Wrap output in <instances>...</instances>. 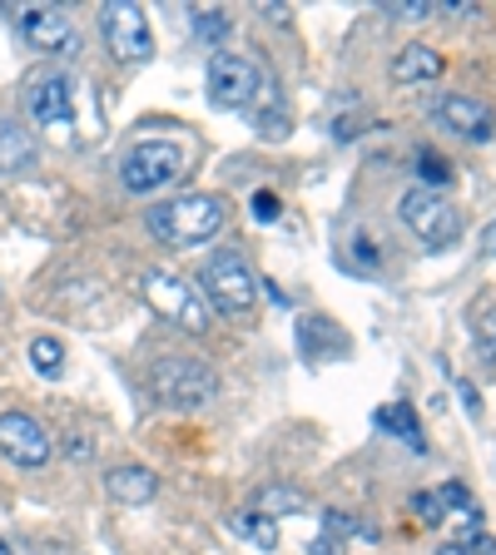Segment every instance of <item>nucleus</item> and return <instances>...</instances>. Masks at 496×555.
I'll return each instance as SVG.
<instances>
[{
    "label": "nucleus",
    "mask_w": 496,
    "mask_h": 555,
    "mask_svg": "<svg viewBox=\"0 0 496 555\" xmlns=\"http://www.w3.org/2000/svg\"><path fill=\"white\" fill-rule=\"evenodd\" d=\"M224 223H229V198L224 194H179L144 214V229L164 248H199V243L219 238Z\"/></svg>",
    "instance_id": "nucleus-1"
},
{
    "label": "nucleus",
    "mask_w": 496,
    "mask_h": 555,
    "mask_svg": "<svg viewBox=\"0 0 496 555\" xmlns=\"http://www.w3.org/2000/svg\"><path fill=\"white\" fill-rule=\"evenodd\" d=\"M150 392L169 412H204L219 402V372L194 352H164L150 367Z\"/></svg>",
    "instance_id": "nucleus-2"
},
{
    "label": "nucleus",
    "mask_w": 496,
    "mask_h": 555,
    "mask_svg": "<svg viewBox=\"0 0 496 555\" xmlns=\"http://www.w3.org/2000/svg\"><path fill=\"white\" fill-rule=\"evenodd\" d=\"M135 288H139V298L150 302V308L160 312L169 327H179V333L204 337L208 327H214V312H208L204 293H199L189 278L169 273V268H139Z\"/></svg>",
    "instance_id": "nucleus-3"
},
{
    "label": "nucleus",
    "mask_w": 496,
    "mask_h": 555,
    "mask_svg": "<svg viewBox=\"0 0 496 555\" xmlns=\"http://www.w3.org/2000/svg\"><path fill=\"white\" fill-rule=\"evenodd\" d=\"M25 119L40 125L50 139L60 144H75V125H80V85L60 75V69H35L30 80H25Z\"/></svg>",
    "instance_id": "nucleus-4"
},
{
    "label": "nucleus",
    "mask_w": 496,
    "mask_h": 555,
    "mask_svg": "<svg viewBox=\"0 0 496 555\" xmlns=\"http://www.w3.org/2000/svg\"><path fill=\"white\" fill-rule=\"evenodd\" d=\"M199 293H204L208 312L219 308L229 318H249L258 308V273L249 268V258L239 248H219V254H208L204 268H199Z\"/></svg>",
    "instance_id": "nucleus-5"
},
{
    "label": "nucleus",
    "mask_w": 496,
    "mask_h": 555,
    "mask_svg": "<svg viewBox=\"0 0 496 555\" xmlns=\"http://www.w3.org/2000/svg\"><path fill=\"white\" fill-rule=\"evenodd\" d=\"M397 219L403 229L412 233L428 254H442L452 243L462 238V208L452 204L442 189H428V184H407L403 198H397Z\"/></svg>",
    "instance_id": "nucleus-6"
},
{
    "label": "nucleus",
    "mask_w": 496,
    "mask_h": 555,
    "mask_svg": "<svg viewBox=\"0 0 496 555\" xmlns=\"http://www.w3.org/2000/svg\"><path fill=\"white\" fill-rule=\"evenodd\" d=\"M185 169H189V154L179 139H139V144L125 150V159H119V184H125V194L150 198L160 189L179 184Z\"/></svg>",
    "instance_id": "nucleus-7"
},
{
    "label": "nucleus",
    "mask_w": 496,
    "mask_h": 555,
    "mask_svg": "<svg viewBox=\"0 0 496 555\" xmlns=\"http://www.w3.org/2000/svg\"><path fill=\"white\" fill-rule=\"evenodd\" d=\"M100 30H104V46L119 65H144L154 55V30H150V15L139 11L135 0H110L100 11Z\"/></svg>",
    "instance_id": "nucleus-8"
},
{
    "label": "nucleus",
    "mask_w": 496,
    "mask_h": 555,
    "mask_svg": "<svg viewBox=\"0 0 496 555\" xmlns=\"http://www.w3.org/2000/svg\"><path fill=\"white\" fill-rule=\"evenodd\" d=\"M11 21L25 46L40 50V55H60V60L80 55V30H75V21L60 5H15Z\"/></svg>",
    "instance_id": "nucleus-9"
},
{
    "label": "nucleus",
    "mask_w": 496,
    "mask_h": 555,
    "mask_svg": "<svg viewBox=\"0 0 496 555\" xmlns=\"http://www.w3.org/2000/svg\"><path fill=\"white\" fill-rule=\"evenodd\" d=\"M208 104L214 109H249L264 90V75H258L254 60L229 55V50H214L208 55Z\"/></svg>",
    "instance_id": "nucleus-10"
},
{
    "label": "nucleus",
    "mask_w": 496,
    "mask_h": 555,
    "mask_svg": "<svg viewBox=\"0 0 496 555\" xmlns=\"http://www.w3.org/2000/svg\"><path fill=\"white\" fill-rule=\"evenodd\" d=\"M0 456L35 472V466H46L55 456V441L30 412H0Z\"/></svg>",
    "instance_id": "nucleus-11"
},
{
    "label": "nucleus",
    "mask_w": 496,
    "mask_h": 555,
    "mask_svg": "<svg viewBox=\"0 0 496 555\" xmlns=\"http://www.w3.org/2000/svg\"><path fill=\"white\" fill-rule=\"evenodd\" d=\"M432 115H437V125L447 129V134L462 139V144H492L496 139L492 104L476 100V94H442Z\"/></svg>",
    "instance_id": "nucleus-12"
},
{
    "label": "nucleus",
    "mask_w": 496,
    "mask_h": 555,
    "mask_svg": "<svg viewBox=\"0 0 496 555\" xmlns=\"http://www.w3.org/2000/svg\"><path fill=\"white\" fill-rule=\"evenodd\" d=\"M293 337H298V352L313 362V367H323V362H333V358H343V352H347L343 327H338L333 318H323V312H313V318H298Z\"/></svg>",
    "instance_id": "nucleus-13"
},
{
    "label": "nucleus",
    "mask_w": 496,
    "mask_h": 555,
    "mask_svg": "<svg viewBox=\"0 0 496 555\" xmlns=\"http://www.w3.org/2000/svg\"><path fill=\"white\" fill-rule=\"evenodd\" d=\"M104 491H110V501H119V506H150L154 496H160V476L150 472V466H110L104 472Z\"/></svg>",
    "instance_id": "nucleus-14"
},
{
    "label": "nucleus",
    "mask_w": 496,
    "mask_h": 555,
    "mask_svg": "<svg viewBox=\"0 0 496 555\" xmlns=\"http://www.w3.org/2000/svg\"><path fill=\"white\" fill-rule=\"evenodd\" d=\"M442 69H447V60L432 46H403L387 65V75H393V85H432L442 80Z\"/></svg>",
    "instance_id": "nucleus-15"
},
{
    "label": "nucleus",
    "mask_w": 496,
    "mask_h": 555,
    "mask_svg": "<svg viewBox=\"0 0 496 555\" xmlns=\"http://www.w3.org/2000/svg\"><path fill=\"white\" fill-rule=\"evenodd\" d=\"M40 150H35V134L21 119H0V173H25L35 169Z\"/></svg>",
    "instance_id": "nucleus-16"
},
{
    "label": "nucleus",
    "mask_w": 496,
    "mask_h": 555,
    "mask_svg": "<svg viewBox=\"0 0 496 555\" xmlns=\"http://www.w3.org/2000/svg\"><path fill=\"white\" fill-rule=\"evenodd\" d=\"M372 427L387 431V437H397L407 451H428V441H422V427H417V412L407 402L378 406V412H372Z\"/></svg>",
    "instance_id": "nucleus-17"
},
{
    "label": "nucleus",
    "mask_w": 496,
    "mask_h": 555,
    "mask_svg": "<svg viewBox=\"0 0 496 555\" xmlns=\"http://www.w3.org/2000/svg\"><path fill=\"white\" fill-rule=\"evenodd\" d=\"M254 511L268 520L298 516V511H308V491H298V486H289V481H268L254 491Z\"/></svg>",
    "instance_id": "nucleus-18"
},
{
    "label": "nucleus",
    "mask_w": 496,
    "mask_h": 555,
    "mask_svg": "<svg viewBox=\"0 0 496 555\" xmlns=\"http://www.w3.org/2000/svg\"><path fill=\"white\" fill-rule=\"evenodd\" d=\"M437 501H442V511H457V520L467 526V535L482 531V526H476V520H482V506H476V496L467 491L462 481H442L437 486Z\"/></svg>",
    "instance_id": "nucleus-19"
},
{
    "label": "nucleus",
    "mask_w": 496,
    "mask_h": 555,
    "mask_svg": "<svg viewBox=\"0 0 496 555\" xmlns=\"http://www.w3.org/2000/svg\"><path fill=\"white\" fill-rule=\"evenodd\" d=\"M233 531H239L243 541H254L258 551H278V526L268 516H258V511H239V516H233Z\"/></svg>",
    "instance_id": "nucleus-20"
},
{
    "label": "nucleus",
    "mask_w": 496,
    "mask_h": 555,
    "mask_svg": "<svg viewBox=\"0 0 496 555\" xmlns=\"http://www.w3.org/2000/svg\"><path fill=\"white\" fill-rule=\"evenodd\" d=\"M30 367L40 372V377H50V382H55L60 372H65V347H60L55 337H46V333H40V337H35V343H30Z\"/></svg>",
    "instance_id": "nucleus-21"
},
{
    "label": "nucleus",
    "mask_w": 496,
    "mask_h": 555,
    "mask_svg": "<svg viewBox=\"0 0 496 555\" xmlns=\"http://www.w3.org/2000/svg\"><path fill=\"white\" fill-rule=\"evenodd\" d=\"M194 35H199V46H219L224 35H229V15L214 11V5H194Z\"/></svg>",
    "instance_id": "nucleus-22"
},
{
    "label": "nucleus",
    "mask_w": 496,
    "mask_h": 555,
    "mask_svg": "<svg viewBox=\"0 0 496 555\" xmlns=\"http://www.w3.org/2000/svg\"><path fill=\"white\" fill-rule=\"evenodd\" d=\"M323 535H363V541H378V526H363L358 516H347V511H323Z\"/></svg>",
    "instance_id": "nucleus-23"
},
{
    "label": "nucleus",
    "mask_w": 496,
    "mask_h": 555,
    "mask_svg": "<svg viewBox=\"0 0 496 555\" xmlns=\"http://www.w3.org/2000/svg\"><path fill=\"white\" fill-rule=\"evenodd\" d=\"M452 169L447 159H442L437 150H417V184H428V189H447Z\"/></svg>",
    "instance_id": "nucleus-24"
},
{
    "label": "nucleus",
    "mask_w": 496,
    "mask_h": 555,
    "mask_svg": "<svg viewBox=\"0 0 496 555\" xmlns=\"http://www.w3.org/2000/svg\"><path fill=\"white\" fill-rule=\"evenodd\" d=\"M472 337H476V352H482V362H486V367H496V308H486L482 318H476Z\"/></svg>",
    "instance_id": "nucleus-25"
},
{
    "label": "nucleus",
    "mask_w": 496,
    "mask_h": 555,
    "mask_svg": "<svg viewBox=\"0 0 496 555\" xmlns=\"http://www.w3.org/2000/svg\"><path fill=\"white\" fill-rule=\"evenodd\" d=\"M407 506H412V516L422 520V526H428V531H437L442 520H447V511H442V501H437V491H417L412 501H407Z\"/></svg>",
    "instance_id": "nucleus-26"
},
{
    "label": "nucleus",
    "mask_w": 496,
    "mask_h": 555,
    "mask_svg": "<svg viewBox=\"0 0 496 555\" xmlns=\"http://www.w3.org/2000/svg\"><path fill=\"white\" fill-rule=\"evenodd\" d=\"M249 214H254V223H274L278 214H283V204H278V194H268V189H258V194L249 198Z\"/></svg>",
    "instance_id": "nucleus-27"
},
{
    "label": "nucleus",
    "mask_w": 496,
    "mask_h": 555,
    "mask_svg": "<svg viewBox=\"0 0 496 555\" xmlns=\"http://www.w3.org/2000/svg\"><path fill=\"white\" fill-rule=\"evenodd\" d=\"M387 15H393V21H432V5L428 0H393V5H387Z\"/></svg>",
    "instance_id": "nucleus-28"
},
{
    "label": "nucleus",
    "mask_w": 496,
    "mask_h": 555,
    "mask_svg": "<svg viewBox=\"0 0 496 555\" xmlns=\"http://www.w3.org/2000/svg\"><path fill=\"white\" fill-rule=\"evenodd\" d=\"M457 397H462L467 416H472V422H476V416H482V392H476V387H472V382H467V377H457Z\"/></svg>",
    "instance_id": "nucleus-29"
},
{
    "label": "nucleus",
    "mask_w": 496,
    "mask_h": 555,
    "mask_svg": "<svg viewBox=\"0 0 496 555\" xmlns=\"http://www.w3.org/2000/svg\"><path fill=\"white\" fill-rule=\"evenodd\" d=\"M462 551H467V555H496V535H486V531L462 535Z\"/></svg>",
    "instance_id": "nucleus-30"
},
{
    "label": "nucleus",
    "mask_w": 496,
    "mask_h": 555,
    "mask_svg": "<svg viewBox=\"0 0 496 555\" xmlns=\"http://www.w3.org/2000/svg\"><path fill=\"white\" fill-rule=\"evenodd\" d=\"M308 555H343V541H338V535H318V541L308 545Z\"/></svg>",
    "instance_id": "nucleus-31"
},
{
    "label": "nucleus",
    "mask_w": 496,
    "mask_h": 555,
    "mask_svg": "<svg viewBox=\"0 0 496 555\" xmlns=\"http://www.w3.org/2000/svg\"><path fill=\"white\" fill-rule=\"evenodd\" d=\"M482 254H492V258H496V219L482 229Z\"/></svg>",
    "instance_id": "nucleus-32"
},
{
    "label": "nucleus",
    "mask_w": 496,
    "mask_h": 555,
    "mask_svg": "<svg viewBox=\"0 0 496 555\" xmlns=\"http://www.w3.org/2000/svg\"><path fill=\"white\" fill-rule=\"evenodd\" d=\"M437 555H467V551H462V541H447V545H437Z\"/></svg>",
    "instance_id": "nucleus-33"
},
{
    "label": "nucleus",
    "mask_w": 496,
    "mask_h": 555,
    "mask_svg": "<svg viewBox=\"0 0 496 555\" xmlns=\"http://www.w3.org/2000/svg\"><path fill=\"white\" fill-rule=\"evenodd\" d=\"M0 555H11V545H5V541H0Z\"/></svg>",
    "instance_id": "nucleus-34"
}]
</instances>
